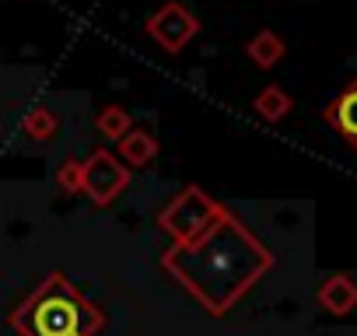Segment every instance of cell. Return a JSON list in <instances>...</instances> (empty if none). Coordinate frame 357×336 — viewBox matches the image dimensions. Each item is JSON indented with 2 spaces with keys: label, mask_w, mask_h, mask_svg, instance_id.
Segmentation results:
<instances>
[{
  "label": "cell",
  "mask_w": 357,
  "mask_h": 336,
  "mask_svg": "<svg viewBox=\"0 0 357 336\" xmlns=\"http://www.w3.org/2000/svg\"><path fill=\"white\" fill-rule=\"evenodd\" d=\"M186 245H190V270L183 266L175 273L186 280L190 291L204 298V305L214 315H221L231 305V298L270 266L266 249H259L235 221H228V214L211 231H204Z\"/></svg>",
  "instance_id": "cell-1"
},
{
  "label": "cell",
  "mask_w": 357,
  "mask_h": 336,
  "mask_svg": "<svg viewBox=\"0 0 357 336\" xmlns=\"http://www.w3.org/2000/svg\"><path fill=\"white\" fill-rule=\"evenodd\" d=\"M11 322L22 336H91L102 326V312L84 301L63 273H53L11 315Z\"/></svg>",
  "instance_id": "cell-2"
},
{
  "label": "cell",
  "mask_w": 357,
  "mask_h": 336,
  "mask_svg": "<svg viewBox=\"0 0 357 336\" xmlns=\"http://www.w3.org/2000/svg\"><path fill=\"white\" fill-rule=\"evenodd\" d=\"M221 217H225V211H221L218 204H211L204 193L190 190V193H183V197H178V200L161 214V224H165L175 238L193 242V238H200L204 231H211Z\"/></svg>",
  "instance_id": "cell-3"
},
{
  "label": "cell",
  "mask_w": 357,
  "mask_h": 336,
  "mask_svg": "<svg viewBox=\"0 0 357 336\" xmlns=\"http://www.w3.org/2000/svg\"><path fill=\"white\" fill-rule=\"evenodd\" d=\"M147 36L165 49V53H178L197 32H200V18L186 8V4H178V0H172V4L158 8L151 18H147Z\"/></svg>",
  "instance_id": "cell-4"
},
{
  "label": "cell",
  "mask_w": 357,
  "mask_h": 336,
  "mask_svg": "<svg viewBox=\"0 0 357 336\" xmlns=\"http://www.w3.org/2000/svg\"><path fill=\"white\" fill-rule=\"evenodd\" d=\"M126 186V172L123 165L109 154V151H95L88 161H84V193L95 200V204H109L116 200V193Z\"/></svg>",
  "instance_id": "cell-5"
},
{
  "label": "cell",
  "mask_w": 357,
  "mask_h": 336,
  "mask_svg": "<svg viewBox=\"0 0 357 336\" xmlns=\"http://www.w3.org/2000/svg\"><path fill=\"white\" fill-rule=\"evenodd\" d=\"M326 123L357 151V77L326 105Z\"/></svg>",
  "instance_id": "cell-6"
},
{
  "label": "cell",
  "mask_w": 357,
  "mask_h": 336,
  "mask_svg": "<svg viewBox=\"0 0 357 336\" xmlns=\"http://www.w3.org/2000/svg\"><path fill=\"white\" fill-rule=\"evenodd\" d=\"M319 305L333 315H347L357 308V280L347 273H333L322 287H319Z\"/></svg>",
  "instance_id": "cell-7"
},
{
  "label": "cell",
  "mask_w": 357,
  "mask_h": 336,
  "mask_svg": "<svg viewBox=\"0 0 357 336\" xmlns=\"http://www.w3.org/2000/svg\"><path fill=\"white\" fill-rule=\"evenodd\" d=\"M284 39L277 36V32H270V29H263V32H256L249 43H245V56L256 63V67H263V70H270L280 56H284Z\"/></svg>",
  "instance_id": "cell-8"
},
{
  "label": "cell",
  "mask_w": 357,
  "mask_h": 336,
  "mask_svg": "<svg viewBox=\"0 0 357 336\" xmlns=\"http://www.w3.org/2000/svg\"><path fill=\"white\" fill-rule=\"evenodd\" d=\"M291 95L280 88V84H270V88H263L259 95H256V102H252V109H256V116H263L266 123H277V119H284L287 112H291Z\"/></svg>",
  "instance_id": "cell-9"
},
{
  "label": "cell",
  "mask_w": 357,
  "mask_h": 336,
  "mask_svg": "<svg viewBox=\"0 0 357 336\" xmlns=\"http://www.w3.org/2000/svg\"><path fill=\"white\" fill-rule=\"evenodd\" d=\"M123 144H119V151H123V158L130 161V165H147L154 154H158V140L151 137V133H144V130H137V133H123L119 137Z\"/></svg>",
  "instance_id": "cell-10"
},
{
  "label": "cell",
  "mask_w": 357,
  "mask_h": 336,
  "mask_svg": "<svg viewBox=\"0 0 357 336\" xmlns=\"http://www.w3.org/2000/svg\"><path fill=\"white\" fill-rule=\"evenodd\" d=\"M98 130H102L105 137L119 140V137L130 130V116H126L119 105H109V109H102V116H98Z\"/></svg>",
  "instance_id": "cell-11"
},
{
  "label": "cell",
  "mask_w": 357,
  "mask_h": 336,
  "mask_svg": "<svg viewBox=\"0 0 357 336\" xmlns=\"http://www.w3.org/2000/svg\"><path fill=\"white\" fill-rule=\"evenodd\" d=\"M56 183L67 190V193H81V186H84V165L81 161H63L60 165V172H56Z\"/></svg>",
  "instance_id": "cell-12"
},
{
  "label": "cell",
  "mask_w": 357,
  "mask_h": 336,
  "mask_svg": "<svg viewBox=\"0 0 357 336\" xmlns=\"http://www.w3.org/2000/svg\"><path fill=\"white\" fill-rule=\"evenodd\" d=\"M25 130L43 140V137H50V133L56 130V116H53L50 109H36L32 116H25Z\"/></svg>",
  "instance_id": "cell-13"
}]
</instances>
